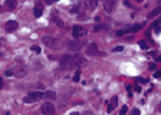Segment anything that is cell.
Instances as JSON below:
<instances>
[{
    "instance_id": "6da1fadb",
    "label": "cell",
    "mask_w": 161,
    "mask_h": 115,
    "mask_svg": "<svg viewBox=\"0 0 161 115\" xmlns=\"http://www.w3.org/2000/svg\"><path fill=\"white\" fill-rule=\"evenodd\" d=\"M42 40H43V43H45L46 46H49L50 49L61 50L65 48V43H63L62 39H56V37H49V36H46V37H43Z\"/></svg>"
},
{
    "instance_id": "7a4b0ae2",
    "label": "cell",
    "mask_w": 161,
    "mask_h": 115,
    "mask_svg": "<svg viewBox=\"0 0 161 115\" xmlns=\"http://www.w3.org/2000/svg\"><path fill=\"white\" fill-rule=\"evenodd\" d=\"M43 98V92H39V91H35V92H29L25 98H23V102L25 104H32L37 99Z\"/></svg>"
},
{
    "instance_id": "3957f363",
    "label": "cell",
    "mask_w": 161,
    "mask_h": 115,
    "mask_svg": "<svg viewBox=\"0 0 161 115\" xmlns=\"http://www.w3.org/2000/svg\"><path fill=\"white\" fill-rule=\"evenodd\" d=\"M88 65L86 59H83L82 56H72V62H71V68H76V69H80L83 66Z\"/></svg>"
},
{
    "instance_id": "277c9868",
    "label": "cell",
    "mask_w": 161,
    "mask_h": 115,
    "mask_svg": "<svg viewBox=\"0 0 161 115\" xmlns=\"http://www.w3.org/2000/svg\"><path fill=\"white\" fill-rule=\"evenodd\" d=\"M86 55H89V56H98V55H105V53L99 52L97 43H89L88 48H86Z\"/></svg>"
},
{
    "instance_id": "5b68a950",
    "label": "cell",
    "mask_w": 161,
    "mask_h": 115,
    "mask_svg": "<svg viewBox=\"0 0 161 115\" xmlns=\"http://www.w3.org/2000/svg\"><path fill=\"white\" fill-rule=\"evenodd\" d=\"M116 7V0H105L104 1V10L107 13H112Z\"/></svg>"
},
{
    "instance_id": "8992f818",
    "label": "cell",
    "mask_w": 161,
    "mask_h": 115,
    "mask_svg": "<svg viewBox=\"0 0 161 115\" xmlns=\"http://www.w3.org/2000/svg\"><path fill=\"white\" fill-rule=\"evenodd\" d=\"M85 29L79 26V25H76V26H73V29H72V35H73V37L75 39H80V37H83L85 36Z\"/></svg>"
},
{
    "instance_id": "52a82bcc",
    "label": "cell",
    "mask_w": 161,
    "mask_h": 115,
    "mask_svg": "<svg viewBox=\"0 0 161 115\" xmlns=\"http://www.w3.org/2000/svg\"><path fill=\"white\" fill-rule=\"evenodd\" d=\"M40 111L43 112V114H48V115H52L55 114V106H53V104H50V102H45L43 105H42V108H40Z\"/></svg>"
},
{
    "instance_id": "ba28073f",
    "label": "cell",
    "mask_w": 161,
    "mask_h": 115,
    "mask_svg": "<svg viewBox=\"0 0 161 115\" xmlns=\"http://www.w3.org/2000/svg\"><path fill=\"white\" fill-rule=\"evenodd\" d=\"M71 62H72V56L65 55V56H62V58H61L59 65H61V68H71Z\"/></svg>"
},
{
    "instance_id": "9c48e42d",
    "label": "cell",
    "mask_w": 161,
    "mask_h": 115,
    "mask_svg": "<svg viewBox=\"0 0 161 115\" xmlns=\"http://www.w3.org/2000/svg\"><path fill=\"white\" fill-rule=\"evenodd\" d=\"M17 27H19V23H17L16 20H9V22H6V25H4V29H6L7 32H15Z\"/></svg>"
},
{
    "instance_id": "30bf717a",
    "label": "cell",
    "mask_w": 161,
    "mask_h": 115,
    "mask_svg": "<svg viewBox=\"0 0 161 115\" xmlns=\"http://www.w3.org/2000/svg\"><path fill=\"white\" fill-rule=\"evenodd\" d=\"M66 46H68V49L72 50V52H79V50H80V45L78 43V42H75V40L68 42V43H66Z\"/></svg>"
},
{
    "instance_id": "8fae6325",
    "label": "cell",
    "mask_w": 161,
    "mask_h": 115,
    "mask_svg": "<svg viewBox=\"0 0 161 115\" xmlns=\"http://www.w3.org/2000/svg\"><path fill=\"white\" fill-rule=\"evenodd\" d=\"M85 4L88 10H95L98 6V0H85Z\"/></svg>"
},
{
    "instance_id": "7c38bea8",
    "label": "cell",
    "mask_w": 161,
    "mask_h": 115,
    "mask_svg": "<svg viewBox=\"0 0 161 115\" xmlns=\"http://www.w3.org/2000/svg\"><path fill=\"white\" fill-rule=\"evenodd\" d=\"M13 72H15V75L19 76V78H22V76H25V75H26V69H25V66L15 68V69H13Z\"/></svg>"
},
{
    "instance_id": "4fadbf2b",
    "label": "cell",
    "mask_w": 161,
    "mask_h": 115,
    "mask_svg": "<svg viewBox=\"0 0 161 115\" xmlns=\"http://www.w3.org/2000/svg\"><path fill=\"white\" fill-rule=\"evenodd\" d=\"M43 98L46 99V101H53V99H56V92L46 91V92H43Z\"/></svg>"
},
{
    "instance_id": "5bb4252c",
    "label": "cell",
    "mask_w": 161,
    "mask_h": 115,
    "mask_svg": "<svg viewBox=\"0 0 161 115\" xmlns=\"http://www.w3.org/2000/svg\"><path fill=\"white\" fill-rule=\"evenodd\" d=\"M42 12H43V6H42L40 3H37L36 7L33 9V15H35V17H40L42 16Z\"/></svg>"
},
{
    "instance_id": "9a60e30c",
    "label": "cell",
    "mask_w": 161,
    "mask_h": 115,
    "mask_svg": "<svg viewBox=\"0 0 161 115\" xmlns=\"http://www.w3.org/2000/svg\"><path fill=\"white\" fill-rule=\"evenodd\" d=\"M116 105H118V98L116 97H114L111 99V102H109V106H108V112H112L114 109L116 108Z\"/></svg>"
},
{
    "instance_id": "2e32d148",
    "label": "cell",
    "mask_w": 161,
    "mask_h": 115,
    "mask_svg": "<svg viewBox=\"0 0 161 115\" xmlns=\"http://www.w3.org/2000/svg\"><path fill=\"white\" fill-rule=\"evenodd\" d=\"M4 7H6L7 10H13V9L16 7V0H6Z\"/></svg>"
},
{
    "instance_id": "e0dca14e",
    "label": "cell",
    "mask_w": 161,
    "mask_h": 115,
    "mask_svg": "<svg viewBox=\"0 0 161 115\" xmlns=\"http://www.w3.org/2000/svg\"><path fill=\"white\" fill-rule=\"evenodd\" d=\"M160 13H161V7H155V9H154V10H152V12L148 15V19H152V17L158 16Z\"/></svg>"
},
{
    "instance_id": "ac0fdd59",
    "label": "cell",
    "mask_w": 161,
    "mask_h": 115,
    "mask_svg": "<svg viewBox=\"0 0 161 115\" xmlns=\"http://www.w3.org/2000/svg\"><path fill=\"white\" fill-rule=\"evenodd\" d=\"M109 29V25H98L94 27V32H99V30H108Z\"/></svg>"
},
{
    "instance_id": "d6986e66",
    "label": "cell",
    "mask_w": 161,
    "mask_h": 115,
    "mask_svg": "<svg viewBox=\"0 0 161 115\" xmlns=\"http://www.w3.org/2000/svg\"><path fill=\"white\" fill-rule=\"evenodd\" d=\"M52 19L55 20V23H56V25H58L59 27H63V22H62V20H61L59 17H56V15H55V13L52 15Z\"/></svg>"
},
{
    "instance_id": "ffe728a7",
    "label": "cell",
    "mask_w": 161,
    "mask_h": 115,
    "mask_svg": "<svg viewBox=\"0 0 161 115\" xmlns=\"http://www.w3.org/2000/svg\"><path fill=\"white\" fill-rule=\"evenodd\" d=\"M80 79V69H76L75 75H73V82H79Z\"/></svg>"
},
{
    "instance_id": "44dd1931",
    "label": "cell",
    "mask_w": 161,
    "mask_h": 115,
    "mask_svg": "<svg viewBox=\"0 0 161 115\" xmlns=\"http://www.w3.org/2000/svg\"><path fill=\"white\" fill-rule=\"evenodd\" d=\"M138 45H140V48H141V49H148V45H147V43H145L144 40H140V42H138Z\"/></svg>"
},
{
    "instance_id": "7402d4cb",
    "label": "cell",
    "mask_w": 161,
    "mask_h": 115,
    "mask_svg": "<svg viewBox=\"0 0 161 115\" xmlns=\"http://www.w3.org/2000/svg\"><path fill=\"white\" fill-rule=\"evenodd\" d=\"M127 112H128V106H127V105H125V106H122V108H121V115L127 114Z\"/></svg>"
},
{
    "instance_id": "603a6c76",
    "label": "cell",
    "mask_w": 161,
    "mask_h": 115,
    "mask_svg": "<svg viewBox=\"0 0 161 115\" xmlns=\"http://www.w3.org/2000/svg\"><path fill=\"white\" fill-rule=\"evenodd\" d=\"M30 49H32L35 53H40V48H39V46H32Z\"/></svg>"
},
{
    "instance_id": "cb8c5ba5",
    "label": "cell",
    "mask_w": 161,
    "mask_h": 115,
    "mask_svg": "<svg viewBox=\"0 0 161 115\" xmlns=\"http://www.w3.org/2000/svg\"><path fill=\"white\" fill-rule=\"evenodd\" d=\"M138 82L140 83H147L148 82V79H147V78H138Z\"/></svg>"
},
{
    "instance_id": "d4e9b609",
    "label": "cell",
    "mask_w": 161,
    "mask_h": 115,
    "mask_svg": "<svg viewBox=\"0 0 161 115\" xmlns=\"http://www.w3.org/2000/svg\"><path fill=\"white\" fill-rule=\"evenodd\" d=\"M131 112H132L134 115H140V109H138V108H134V109H132Z\"/></svg>"
},
{
    "instance_id": "484cf974",
    "label": "cell",
    "mask_w": 161,
    "mask_h": 115,
    "mask_svg": "<svg viewBox=\"0 0 161 115\" xmlns=\"http://www.w3.org/2000/svg\"><path fill=\"white\" fill-rule=\"evenodd\" d=\"M122 46H116V48H114V52H122Z\"/></svg>"
},
{
    "instance_id": "4316f807",
    "label": "cell",
    "mask_w": 161,
    "mask_h": 115,
    "mask_svg": "<svg viewBox=\"0 0 161 115\" xmlns=\"http://www.w3.org/2000/svg\"><path fill=\"white\" fill-rule=\"evenodd\" d=\"M154 78H161V71H157V72L154 73Z\"/></svg>"
},
{
    "instance_id": "83f0119b",
    "label": "cell",
    "mask_w": 161,
    "mask_h": 115,
    "mask_svg": "<svg viewBox=\"0 0 161 115\" xmlns=\"http://www.w3.org/2000/svg\"><path fill=\"white\" fill-rule=\"evenodd\" d=\"M78 9H79V6H75V7H72L71 13H76V12H78Z\"/></svg>"
},
{
    "instance_id": "f1b7e54d",
    "label": "cell",
    "mask_w": 161,
    "mask_h": 115,
    "mask_svg": "<svg viewBox=\"0 0 161 115\" xmlns=\"http://www.w3.org/2000/svg\"><path fill=\"white\" fill-rule=\"evenodd\" d=\"M6 75H7V76H12V75H15L13 69H12V71H6Z\"/></svg>"
},
{
    "instance_id": "f546056e",
    "label": "cell",
    "mask_w": 161,
    "mask_h": 115,
    "mask_svg": "<svg viewBox=\"0 0 161 115\" xmlns=\"http://www.w3.org/2000/svg\"><path fill=\"white\" fill-rule=\"evenodd\" d=\"M131 89H132V86H131V85H127V91H129V97L132 95V94H131Z\"/></svg>"
},
{
    "instance_id": "4dcf8cb0",
    "label": "cell",
    "mask_w": 161,
    "mask_h": 115,
    "mask_svg": "<svg viewBox=\"0 0 161 115\" xmlns=\"http://www.w3.org/2000/svg\"><path fill=\"white\" fill-rule=\"evenodd\" d=\"M124 4H125L127 7H131V3H129L128 0H124Z\"/></svg>"
},
{
    "instance_id": "1f68e13d",
    "label": "cell",
    "mask_w": 161,
    "mask_h": 115,
    "mask_svg": "<svg viewBox=\"0 0 161 115\" xmlns=\"http://www.w3.org/2000/svg\"><path fill=\"white\" fill-rule=\"evenodd\" d=\"M148 68H150V69H155V63H154V62H152V63H150Z\"/></svg>"
},
{
    "instance_id": "d6a6232c",
    "label": "cell",
    "mask_w": 161,
    "mask_h": 115,
    "mask_svg": "<svg viewBox=\"0 0 161 115\" xmlns=\"http://www.w3.org/2000/svg\"><path fill=\"white\" fill-rule=\"evenodd\" d=\"M135 91H137V92H141V88H140V85H135Z\"/></svg>"
},
{
    "instance_id": "836d02e7",
    "label": "cell",
    "mask_w": 161,
    "mask_h": 115,
    "mask_svg": "<svg viewBox=\"0 0 161 115\" xmlns=\"http://www.w3.org/2000/svg\"><path fill=\"white\" fill-rule=\"evenodd\" d=\"M155 61H157V62H161V56H157V58H155Z\"/></svg>"
},
{
    "instance_id": "e575fe53",
    "label": "cell",
    "mask_w": 161,
    "mask_h": 115,
    "mask_svg": "<svg viewBox=\"0 0 161 115\" xmlns=\"http://www.w3.org/2000/svg\"><path fill=\"white\" fill-rule=\"evenodd\" d=\"M1 86H3V79L0 78V88H1Z\"/></svg>"
},
{
    "instance_id": "d590c367",
    "label": "cell",
    "mask_w": 161,
    "mask_h": 115,
    "mask_svg": "<svg viewBox=\"0 0 161 115\" xmlns=\"http://www.w3.org/2000/svg\"><path fill=\"white\" fill-rule=\"evenodd\" d=\"M137 1H138V3H141V1H143V0H137Z\"/></svg>"
},
{
    "instance_id": "8d00e7d4",
    "label": "cell",
    "mask_w": 161,
    "mask_h": 115,
    "mask_svg": "<svg viewBox=\"0 0 161 115\" xmlns=\"http://www.w3.org/2000/svg\"><path fill=\"white\" fill-rule=\"evenodd\" d=\"M50 1H52V3H53V1H58V0H50Z\"/></svg>"
},
{
    "instance_id": "74e56055",
    "label": "cell",
    "mask_w": 161,
    "mask_h": 115,
    "mask_svg": "<svg viewBox=\"0 0 161 115\" xmlns=\"http://www.w3.org/2000/svg\"><path fill=\"white\" fill-rule=\"evenodd\" d=\"M158 109H160V111H161V105H160V106H158Z\"/></svg>"
},
{
    "instance_id": "f35d334b",
    "label": "cell",
    "mask_w": 161,
    "mask_h": 115,
    "mask_svg": "<svg viewBox=\"0 0 161 115\" xmlns=\"http://www.w3.org/2000/svg\"><path fill=\"white\" fill-rule=\"evenodd\" d=\"M0 10H1V7H0Z\"/></svg>"
}]
</instances>
